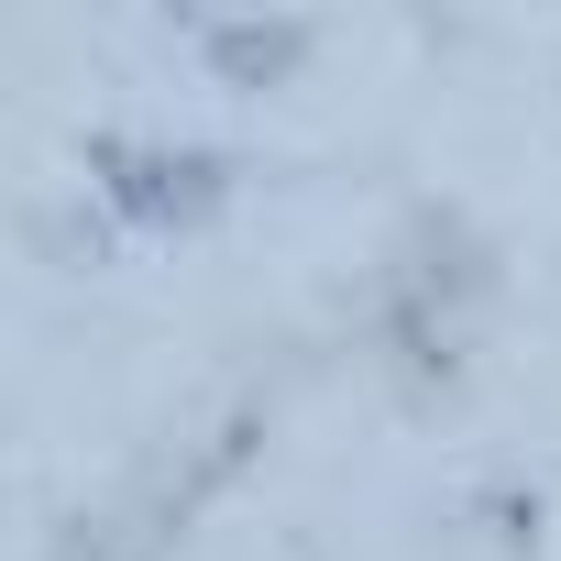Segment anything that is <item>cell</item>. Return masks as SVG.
<instances>
[{
	"instance_id": "cell-1",
	"label": "cell",
	"mask_w": 561,
	"mask_h": 561,
	"mask_svg": "<svg viewBox=\"0 0 561 561\" xmlns=\"http://www.w3.org/2000/svg\"><path fill=\"white\" fill-rule=\"evenodd\" d=\"M100 165H111V209L144 231H187L220 209V154H198V144H122Z\"/></svg>"
},
{
	"instance_id": "cell-2",
	"label": "cell",
	"mask_w": 561,
	"mask_h": 561,
	"mask_svg": "<svg viewBox=\"0 0 561 561\" xmlns=\"http://www.w3.org/2000/svg\"><path fill=\"white\" fill-rule=\"evenodd\" d=\"M209 56H220V67H242V78H275V67L298 56V34H287V23H275V34H253V23H231V34H209Z\"/></svg>"
}]
</instances>
